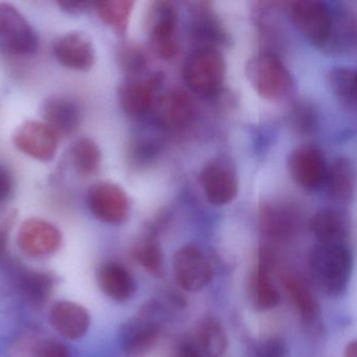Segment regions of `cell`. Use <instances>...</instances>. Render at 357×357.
Wrapping results in <instances>:
<instances>
[{
    "label": "cell",
    "mask_w": 357,
    "mask_h": 357,
    "mask_svg": "<svg viewBox=\"0 0 357 357\" xmlns=\"http://www.w3.org/2000/svg\"><path fill=\"white\" fill-rule=\"evenodd\" d=\"M148 35L158 57L171 59L178 50L177 43V12L170 1L152 3L147 17Z\"/></svg>",
    "instance_id": "cell-8"
},
{
    "label": "cell",
    "mask_w": 357,
    "mask_h": 357,
    "mask_svg": "<svg viewBox=\"0 0 357 357\" xmlns=\"http://www.w3.org/2000/svg\"><path fill=\"white\" fill-rule=\"evenodd\" d=\"M6 225L7 223L0 225V259L7 254L8 229Z\"/></svg>",
    "instance_id": "cell-38"
},
{
    "label": "cell",
    "mask_w": 357,
    "mask_h": 357,
    "mask_svg": "<svg viewBox=\"0 0 357 357\" xmlns=\"http://www.w3.org/2000/svg\"><path fill=\"white\" fill-rule=\"evenodd\" d=\"M53 55L64 68L78 72H87L96 63L93 41L82 32H70L54 40Z\"/></svg>",
    "instance_id": "cell-13"
},
{
    "label": "cell",
    "mask_w": 357,
    "mask_h": 357,
    "mask_svg": "<svg viewBox=\"0 0 357 357\" xmlns=\"http://www.w3.org/2000/svg\"><path fill=\"white\" fill-rule=\"evenodd\" d=\"M14 191V178L11 171L0 162V204H6Z\"/></svg>",
    "instance_id": "cell-35"
},
{
    "label": "cell",
    "mask_w": 357,
    "mask_h": 357,
    "mask_svg": "<svg viewBox=\"0 0 357 357\" xmlns=\"http://www.w3.org/2000/svg\"><path fill=\"white\" fill-rule=\"evenodd\" d=\"M260 357H287V344L283 338L271 337L259 347Z\"/></svg>",
    "instance_id": "cell-34"
},
{
    "label": "cell",
    "mask_w": 357,
    "mask_h": 357,
    "mask_svg": "<svg viewBox=\"0 0 357 357\" xmlns=\"http://www.w3.org/2000/svg\"><path fill=\"white\" fill-rule=\"evenodd\" d=\"M288 15L303 36L317 47H325L331 32L333 15L319 0H298L287 3Z\"/></svg>",
    "instance_id": "cell-5"
},
{
    "label": "cell",
    "mask_w": 357,
    "mask_h": 357,
    "mask_svg": "<svg viewBox=\"0 0 357 357\" xmlns=\"http://www.w3.org/2000/svg\"><path fill=\"white\" fill-rule=\"evenodd\" d=\"M200 346L211 357H219L227 348V336L220 321L208 317L202 321L198 331Z\"/></svg>",
    "instance_id": "cell-29"
},
{
    "label": "cell",
    "mask_w": 357,
    "mask_h": 357,
    "mask_svg": "<svg viewBox=\"0 0 357 357\" xmlns=\"http://www.w3.org/2000/svg\"><path fill=\"white\" fill-rule=\"evenodd\" d=\"M62 235L56 225L39 218H31L20 225L17 244L22 254L30 258L51 256L61 246Z\"/></svg>",
    "instance_id": "cell-9"
},
{
    "label": "cell",
    "mask_w": 357,
    "mask_h": 357,
    "mask_svg": "<svg viewBox=\"0 0 357 357\" xmlns=\"http://www.w3.org/2000/svg\"><path fill=\"white\" fill-rule=\"evenodd\" d=\"M202 183L206 198L214 206H225L237 197V174L223 158H216L206 165L202 172Z\"/></svg>",
    "instance_id": "cell-12"
},
{
    "label": "cell",
    "mask_w": 357,
    "mask_h": 357,
    "mask_svg": "<svg viewBox=\"0 0 357 357\" xmlns=\"http://www.w3.org/2000/svg\"><path fill=\"white\" fill-rule=\"evenodd\" d=\"M174 357H202V355L194 344H183L179 347Z\"/></svg>",
    "instance_id": "cell-37"
},
{
    "label": "cell",
    "mask_w": 357,
    "mask_h": 357,
    "mask_svg": "<svg viewBox=\"0 0 357 357\" xmlns=\"http://www.w3.org/2000/svg\"><path fill=\"white\" fill-rule=\"evenodd\" d=\"M58 7L61 8L62 11L70 15H81L93 11L95 3L91 1H60Z\"/></svg>",
    "instance_id": "cell-36"
},
{
    "label": "cell",
    "mask_w": 357,
    "mask_h": 357,
    "mask_svg": "<svg viewBox=\"0 0 357 357\" xmlns=\"http://www.w3.org/2000/svg\"><path fill=\"white\" fill-rule=\"evenodd\" d=\"M309 229L319 243H342L346 242V231L342 217L331 208H321L313 214Z\"/></svg>",
    "instance_id": "cell-22"
},
{
    "label": "cell",
    "mask_w": 357,
    "mask_h": 357,
    "mask_svg": "<svg viewBox=\"0 0 357 357\" xmlns=\"http://www.w3.org/2000/svg\"><path fill=\"white\" fill-rule=\"evenodd\" d=\"M208 8L198 7L195 13V22H194V29H195V35L200 38L213 39V40H220L221 34L220 28H219L218 22L214 17V14L208 11Z\"/></svg>",
    "instance_id": "cell-32"
},
{
    "label": "cell",
    "mask_w": 357,
    "mask_h": 357,
    "mask_svg": "<svg viewBox=\"0 0 357 357\" xmlns=\"http://www.w3.org/2000/svg\"><path fill=\"white\" fill-rule=\"evenodd\" d=\"M45 124L60 137H70L80 128L83 114L77 102L64 96H51L41 105Z\"/></svg>",
    "instance_id": "cell-16"
},
{
    "label": "cell",
    "mask_w": 357,
    "mask_h": 357,
    "mask_svg": "<svg viewBox=\"0 0 357 357\" xmlns=\"http://www.w3.org/2000/svg\"><path fill=\"white\" fill-rule=\"evenodd\" d=\"M328 84L342 104L355 108L356 105V74L349 68H336L327 75Z\"/></svg>",
    "instance_id": "cell-28"
},
{
    "label": "cell",
    "mask_w": 357,
    "mask_h": 357,
    "mask_svg": "<svg viewBox=\"0 0 357 357\" xmlns=\"http://www.w3.org/2000/svg\"><path fill=\"white\" fill-rule=\"evenodd\" d=\"M268 252L262 250L260 264L255 279V302L259 309L267 310L277 306L280 302V294L273 285L269 275Z\"/></svg>",
    "instance_id": "cell-26"
},
{
    "label": "cell",
    "mask_w": 357,
    "mask_h": 357,
    "mask_svg": "<svg viewBox=\"0 0 357 357\" xmlns=\"http://www.w3.org/2000/svg\"><path fill=\"white\" fill-rule=\"evenodd\" d=\"M34 357H72L68 347L54 340H41L34 349Z\"/></svg>",
    "instance_id": "cell-33"
},
{
    "label": "cell",
    "mask_w": 357,
    "mask_h": 357,
    "mask_svg": "<svg viewBox=\"0 0 357 357\" xmlns=\"http://www.w3.org/2000/svg\"><path fill=\"white\" fill-rule=\"evenodd\" d=\"M38 45L36 32L20 10L11 3H0V53L33 55Z\"/></svg>",
    "instance_id": "cell-4"
},
{
    "label": "cell",
    "mask_w": 357,
    "mask_h": 357,
    "mask_svg": "<svg viewBox=\"0 0 357 357\" xmlns=\"http://www.w3.org/2000/svg\"><path fill=\"white\" fill-rule=\"evenodd\" d=\"M288 170L300 187L315 190L323 185L327 166L321 150L312 146H303L290 154Z\"/></svg>",
    "instance_id": "cell-15"
},
{
    "label": "cell",
    "mask_w": 357,
    "mask_h": 357,
    "mask_svg": "<svg viewBox=\"0 0 357 357\" xmlns=\"http://www.w3.org/2000/svg\"><path fill=\"white\" fill-rule=\"evenodd\" d=\"M133 7L135 1L130 0H106L95 1L93 11L103 24L112 28L116 34L124 36L128 30Z\"/></svg>",
    "instance_id": "cell-24"
},
{
    "label": "cell",
    "mask_w": 357,
    "mask_h": 357,
    "mask_svg": "<svg viewBox=\"0 0 357 357\" xmlns=\"http://www.w3.org/2000/svg\"><path fill=\"white\" fill-rule=\"evenodd\" d=\"M160 327L147 317H139L127 321L121 328L120 344L128 357H139L155 344Z\"/></svg>",
    "instance_id": "cell-17"
},
{
    "label": "cell",
    "mask_w": 357,
    "mask_h": 357,
    "mask_svg": "<svg viewBox=\"0 0 357 357\" xmlns=\"http://www.w3.org/2000/svg\"><path fill=\"white\" fill-rule=\"evenodd\" d=\"M156 121L167 130H181L195 118L196 107L187 91L174 89L156 99L153 107Z\"/></svg>",
    "instance_id": "cell-14"
},
{
    "label": "cell",
    "mask_w": 357,
    "mask_h": 357,
    "mask_svg": "<svg viewBox=\"0 0 357 357\" xmlns=\"http://www.w3.org/2000/svg\"><path fill=\"white\" fill-rule=\"evenodd\" d=\"M87 204L96 218L108 225H122L130 213V200L126 192L110 181L93 183L87 192Z\"/></svg>",
    "instance_id": "cell-7"
},
{
    "label": "cell",
    "mask_w": 357,
    "mask_h": 357,
    "mask_svg": "<svg viewBox=\"0 0 357 357\" xmlns=\"http://www.w3.org/2000/svg\"><path fill=\"white\" fill-rule=\"evenodd\" d=\"M118 59L121 68L129 77H137L146 68L147 60L141 47L135 45H124L119 49Z\"/></svg>",
    "instance_id": "cell-31"
},
{
    "label": "cell",
    "mask_w": 357,
    "mask_h": 357,
    "mask_svg": "<svg viewBox=\"0 0 357 357\" xmlns=\"http://www.w3.org/2000/svg\"><path fill=\"white\" fill-rule=\"evenodd\" d=\"M308 264L311 275L326 294L340 296L346 290L353 266L346 242L317 244L309 254Z\"/></svg>",
    "instance_id": "cell-1"
},
{
    "label": "cell",
    "mask_w": 357,
    "mask_h": 357,
    "mask_svg": "<svg viewBox=\"0 0 357 357\" xmlns=\"http://www.w3.org/2000/svg\"><path fill=\"white\" fill-rule=\"evenodd\" d=\"M13 144L22 153L49 162L58 150V135L45 123L29 120L17 127L13 135Z\"/></svg>",
    "instance_id": "cell-10"
},
{
    "label": "cell",
    "mask_w": 357,
    "mask_h": 357,
    "mask_svg": "<svg viewBox=\"0 0 357 357\" xmlns=\"http://www.w3.org/2000/svg\"><path fill=\"white\" fill-rule=\"evenodd\" d=\"M164 79L162 73H154L146 78L125 79L118 89L119 102L125 114L131 118H143L152 112Z\"/></svg>",
    "instance_id": "cell-6"
},
{
    "label": "cell",
    "mask_w": 357,
    "mask_h": 357,
    "mask_svg": "<svg viewBox=\"0 0 357 357\" xmlns=\"http://www.w3.org/2000/svg\"><path fill=\"white\" fill-rule=\"evenodd\" d=\"M99 283L102 290L118 302L132 298L137 290L135 278L118 263H106L100 268Z\"/></svg>",
    "instance_id": "cell-20"
},
{
    "label": "cell",
    "mask_w": 357,
    "mask_h": 357,
    "mask_svg": "<svg viewBox=\"0 0 357 357\" xmlns=\"http://www.w3.org/2000/svg\"><path fill=\"white\" fill-rule=\"evenodd\" d=\"M68 158L76 172L84 176L96 174L101 168V150L89 137L76 139L68 150Z\"/></svg>",
    "instance_id": "cell-23"
},
{
    "label": "cell",
    "mask_w": 357,
    "mask_h": 357,
    "mask_svg": "<svg viewBox=\"0 0 357 357\" xmlns=\"http://www.w3.org/2000/svg\"><path fill=\"white\" fill-rule=\"evenodd\" d=\"M137 262L153 277L160 278L164 275V254L160 244L154 238L142 239L133 250Z\"/></svg>",
    "instance_id": "cell-30"
},
{
    "label": "cell",
    "mask_w": 357,
    "mask_h": 357,
    "mask_svg": "<svg viewBox=\"0 0 357 357\" xmlns=\"http://www.w3.org/2000/svg\"><path fill=\"white\" fill-rule=\"evenodd\" d=\"M20 287L24 296L36 306L45 304L54 288V278L43 271H24L20 275Z\"/></svg>",
    "instance_id": "cell-27"
},
{
    "label": "cell",
    "mask_w": 357,
    "mask_h": 357,
    "mask_svg": "<svg viewBox=\"0 0 357 357\" xmlns=\"http://www.w3.org/2000/svg\"><path fill=\"white\" fill-rule=\"evenodd\" d=\"M51 321L62 336L68 340H78L89 331L91 317L89 311L81 305L60 301L52 308Z\"/></svg>",
    "instance_id": "cell-18"
},
{
    "label": "cell",
    "mask_w": 357,
    "mask_h": 357,
    "mask_svg": "<svg viewBox=\"0 0 357 357\" xmlns=\"http://www.w3.org/2000/svg\"><path fill=\"white\" fill-rule=\"evenodd\" d=\"M298 215L289 204L281 202H265L260 208V227L271 239L288 237L294 231Z\"/></svg>",
    "instance_id": "cell-19"
},
{
    "label": "cell",
    "mask_w": 357,
    "mask_h": 357,
    "mask_svg": "<svg viewBox=\"0 0 357 357\" xmlns=\"http://www.w3.org/2000/svg\"><path fill=\"white\" fill-rule=\"evenodd\" d=\"M344 357H357V344L355 340L351 342L344 350Z\"/></svg>",
    "instance_id": "cell-39"
},
{
    "label": "cell",
    "mask_w": 357,
    "mask_h": 357,
    "mask_svg": "<svg viewBox=\"0 0 357 357\" xmlns=\"http://www.w3.org/2000/svg\"><path fill=\"white\" fill-rule=\"evenodd\" d=\"M173 268L177 283L187 291L202 290L213 278L210 262L194 244H187L175 252Z\"/></svg>",
    "instance_id": "cell-11"
},
{
    "label": "cell",
    "mask_w": 357,
    "mask_h": 357,
    "mask_svg": "<svg viewBox=\"0 0 357 357\" xmlns=\"http://www.w3.org/2000/svg\"><path fill=\"white\" fill-rule=\"evenodd\" d=\"M246 75L257 93L268 101H282L294 89L289 70L273 54H260L250 59Z\"/></svg>",
    "instance_id": "cell-2"
},
{
    "label": "cell",
    "mask_w": 357,
    "mask_h": 357,
    "mask_svg": "<svg viewBox=\"0 0 357 357\" xmlns=\"http://www.w3.org/2000/svg\"><path fill=\"white\" fill-rule=\"evenodd\" d=\"M225 70L222 54L214 47H202L190 56L183 76L194 93L202 97H212L222 87Z\"/></svg>",
    "instance_id": "cell-3"
},
{
    "label": "cell",
    "mask_w": 357,
    "mask_h": 357,
    "mask_svg": "<svg viewBox=\"0 0 357 357\" xmlns=\"http://www.w3.org/2000/svg\"><path fill=\"white\" fill-rule=\"evenodd\" d=\"M328 195L335 202H349L355 189L354 165L347 158H338L327 169L325 181Z\"/></svg>",
    "instance_id": "cell-21"
},
{
    "label": "cell",
    "mask_w": 357,
    "mask_h": 357,
    "mask_svg": "<svg viewBox=\"0 0 357 357\" xmlns=\"http://www.w3.org/2000/svg\"><path fill=\"white\" fill-rule=\"evenodd\" d=\"M284 286L301 317L307 321H313L319 314V304L304 280L289 275L284 280Z\"/></svg>",
    "instance_id": "cell-25"
}]
</instances>
